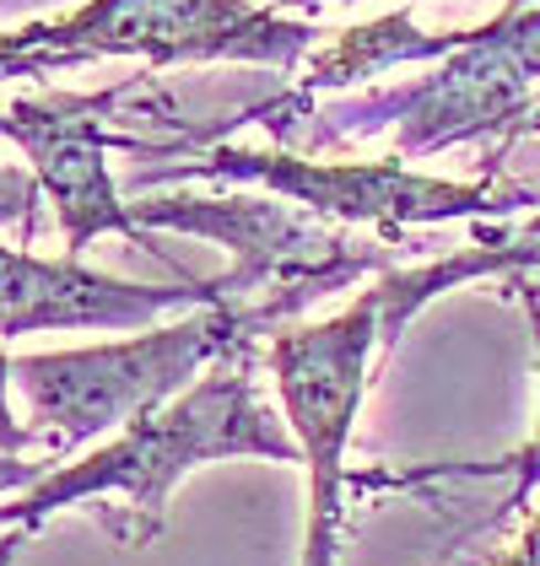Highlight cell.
<instances>
[{
    "instance_id": "1",
    "label": "cell",
    "mask_w": 540,
    "mask_h": 566,
    "mask_svg": "<svg viewBox=\"0 0 540 566\" xmlns=\"http://www.w3.org/2000/svg\"><path fill=\"white\" fill-rule=\"evenodd\" d=\"M260 340H238L217 356L179 399H168L163 410L131 421L114 442H103L97 453L49 470L33 491L11 496L0 507V528H39L49 513L76 507L92 496H125L131 523L120 528V539L141 551L146 539L163 534L168 523V496L189 470L217 464V459H270V464H303V448L292 427L270 421L260 405Z\"/></svg>"
},
{
    "instance_id": "2",
    "label": "cell",
    "mask_w": 540,
    "mask_h": 566,
    "mask_svg": "<svg viewBox=\"0 0 540 566\" xmlns=\"http://www.w3.org/2000/svg\"><path fill=\"white\" fill-rule=\"evenodd\" d=\"M540 76V0H502L487 28H470V39L454 49L449 60L405 87H378L352 103L314 108V97L281 92L270 103L243 108L232 125L260 119L281 140L303 146H341L357 135L390 130L395 125V157H427L459 140H481L519 125V114L536 97Z\"/></svg>"
},
{
    "instance_id": "3",
    "label": "cell",
    "mask_w": 540,
    "mask_h": 566,
    "mask_svg": "<svg viewBox=\"0 0 540 566\" xmlns=\"http://www.w3.org/2000/svg\"><path fill=\"white\" fill-rule=\"evenodd\" d=\"M131 217L141 232H195L232 249V264L211 275V292L217 307L243 318L255 335H276L319 297L390 264L384 243H362L281 195H146Z\"/></svg>"
},
{
    "instance_id": "4",
    "label": "cell",
    "mask_w": 540,
    "mask_h": 566,
    "mask_svg": "<svg viewBox=\"0 0 540 566\" xmlns=\"http://www.w3.org/2000/svg\"><path fill=\"white\" fill-rule=\"evenodd\" d=\"M309 49L314 22L249 0H87L65 17L0 33V82L49 76L108 54H131L146 65L249 60L270 71H298Z\"/></svg>"
},
{
    "instance_id": "5",
    "label": "cell",
    "mask_w": 540,
    "mask_h": 566,
    "mask_svg": "<svg viewBox=\"0 0 540 566\" xmlns=\"http://www.w3.org/2000/svg\"><path fill=\"white\" fill-rule=\"evenodd\" d=\"M255 329L232 318L227 307H189L179 324L146 329L131 340H108L87 350H44V356H17L11 378L33 399L39 421H49L44 448L65 459L103 432H125L131 421L163 410L179 399L217 356L249 340ZM260 340V335H255Z\"/></svg>"
},
{
    "instance_id": "6",
    "label": "cell",
    "mask_w": 540,
    "mask_h": 566,
    "mask_svg": "<svg viewBox=\"0 0 540 566\" xmlns=\"http://www.w3.org/2000/svg\"><path fill=\"white\" fill-rule=\"evenodd\" d=\"M163 178H211V184H260L270 195L330 221L378 227L390 243L422 221H502L519 206H536V189L519 184H454L384 163H309L292 151H249V146H206Z\"/></svg>"
},
{
    "instance_id": "7",
    "label": "cell",
    "mask_w": 540,
    "mask_h": 566,
    "mask_svg": "<svg viewBox=\"0 0 540 566\" xmlns=\"http://www.w3.org/2000/svg\"><path fill=\"white\" fill-rule=\"evenodd\" d=\"M384 346L378 297L362 292L357 303L324 324L276 329L266 361L281 389L287 427L309 464V539L303 566H341V496H346V442L357 427L367 394V356Z\"/></svg>"
},
{
    "instance_id": "8",
    "label": "cell",
    "mask_w": 540,
    "mask_h": 566,
    "mask_svg": "<svg viewBox=\"0 0 540 566\" xmlns=\"http://www.w3.org/2000/svg\"><path fill=\"white\" fill-rule=\"evenodd\" d=\"M141 87L146 76H131L103 92H39V97H17L0 108V135L28 151L44 195L54 200V221L65 232L71 260H82V249L103 232L146 243L141 221L120 200V184L108 178V163H103V151H135V157L152 151L141 135L114 130L120 108Z\"/></svg>"
},
{
    "instance_id": "9",
    "label": "cell",
    "mask_w": 540,
    "mask_h": 566,
    "mask_svg": "<svg viewBox=\"0 0 540 566\" xmlns=\"http://www.w3.org/2000/svg\"><path fill=\"white\" fill-rule=\"evenodd\" d=\"M211 281L184 286H141L103 275L92 264L39 260L28 249H0V335H39V329H146L163 313L211 307Z\"/></svg>"
},
{
    "instance_id": "10",
    "label": "cell",
    "mask_w": 540,
    "mask_h": 566,
    "mask_svg": "<svg viewBox=\"0 0 540 566\" xmlns=\"http://www.w3.org/2000/svg\"><path fill=\"white\" fill-rule=\"evenodd\" d=\"M470 39V28L459 33H422L411 22V11H390L378 22H362V28H346L330 49H319L314 60L298 71L292 92L298 97H319V92H341L352 82H367L390 65H416V60H449L454 49Z\"/></svg>"
},
{
    "instance_id": "11",
    "label": "cell",
    "mask_w": 540,
    "mask_h": 566,
    "mask_svg": "<svg viewBox=\"0 0 540 566\" xmlns=\"http://www.w3.org/2000/svg\"><path fill=\"white\" fill-rule=\"evenodd\" d=\"M525 303H530V329H536V356H540V297L536 292H525ZM497 470L513 475V491H508V507H502V513H519V507L530 502V491L540 485V421H536V437H530L508 464H497Z\"/></svg>"
},
{
    "instance_id": "12",
    "label": "cell",
    "mask_w": 540,
    "mask_h": 566,
    "mask_svg": "<svg viewBox=\"0 0 540 566\" xmlns=\"http://www.w3.org/2000/svg\"><path fill=\"white\" fill-rule=\"evenodd\" d=\"M39 195H44L39 174L0 163V227H11V221H17L22 232H33V221H39Z\"/></svg>"
},
{
    "instance_id": "13",
    "label": "cell",
    "mask_w": 540,
    "mask_h": 566,
    "mask_svg": "<svg viewBox=\"0 0 540 566\" xmlns=\"http://www.w3.org/2000/svg\"><path fill=\"white\" fill-rule=\"evenodd\" d=\"M6 389H11V356L0 350V453H17V459H22V448L44 442V432L17 427V416H11V405H6Z\"/></svg>"
},
{
    "instance_id": "14",
    "label": "cell",
    "mask_w": 540,
    "mask_h": 566,
    "mask_svg": "<svg viewBox=\"0 0 540 566\" xmlns=\"http://www.w3.org/2000/svg\"><path fill=\"white\" fill-rule=\"evenodd\" d=\"M49 475V464H28L17 453H0V491H33Z\"/></svg>"
},
{
    "instance_id": "15",
    "label": "cell",
    "mask_w": 540,
    "mask_h": 566,
    "mask_svg": "<svg viewBox=\"0 0 540 566\" xmlns=\"http://www.w3.org/2000/svg\"><path fill=\"white\" fill-rule=\"evenodd\" d=\"M502 566H540V518L525 528V539L502 556Z\"/></svg>"
},
{
    "instance_id": "16",
    "label": "cell",
    "mask_w": 540,
    "mask_h": 566,
    "mask_svg": "<svg viewBox=\"0 0 540 566\" xmlns=\"http://www.w3.org/2000/svg\"><path fill=\"white\" fill-rule=\"evenodd\" d=\"M330 6H352V0H276L270 11H281V17H287V11H303V17H319V11H330Z\"/></svg>"
},
{
    "instance_id": "17",
    "label": "cell",
    "mask_w": 540,
    "mask_h": 566,
    "mask_svg": "<svg viewBox=\"0 0 540 566\" xmlns=\"http://www.w3.org/2000/svg\"><path fill=\"white\" fill-rule=\"evenodd\" d=\"M519 135H540V92H536V97H530V108L519 114V125L508 130V140H519Z\"/></svg>"
},
{
    "instance_id": "18",
    "label": "cell",
    "mask_w": 540,
    "mask_h": 566,
    "mask_svg": "<svg viewBox=\"0 0 540 566\" xmlns=\"http://www.w3.org/2000/svg\"><path fill=\"white\" fill-rule=\"evenodd\" d=\"M11 551H17V539H0V566L11 562Z\"/></svg>"
},
{
    "instance_id": "19",
    "label": "cell",
    "mask_w": 540,
    "mask_h": 566,
    "mask_svg": "<svg viewBox=\"0 0 540 566\" xmlns=\"http://www.w3.org/2000/svg\"><path fill=\"white\" fill-rule=\"evenodd\" d=\"M465 566H476V562H465Z\"/></svg>"
}]
</instances>
